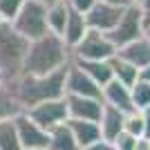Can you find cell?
<instances>
[{
	"label": "cell",
	"mask_w": 150,
	"mask_h": 150,
	"mask_svg": "<svg viewBox=\"0 0 150 150\" xmlns=\"http://www.w3.org/2000/svg\"><path fill=\"white\" fill-rule=\"evenodd\" d=\"M13 123H16V132H18V139L25 150H40V148H47L50 144V134L45 128L31 121L25 112H20L13 117Z\"/></svg>",
	"instance_id": "ba28073f"
},
{
	"label": "cell",
	"mask_w": 150,
	"mask_h": 150,
	"mask_svg": "<svg viewBox=\"0 0 150 150\" xmlns=\"http://www.w3.org/2000/svg\"><path fill=\"white\" fill-rule=\"evenodd\" d=\"M72 63V50L58 34L47 31L45 36L29 40L23 74H52Z\"/></svg>",
	"instance_id": "7a4b0ae2"
},
{
	"label": "cell",
	"mask_w": 150,
	"mask_h": 150,
	"mask_svg": "<svg viewBox=\"0 0 150 150\" xmlns=\"http://www.w3.org/2000/svg\"><path fill=\"white\" fill-rule=\"evenodd\" d=\"M123 130L130 132L132 137L137 139H144V114H141V110H130V112L123 114Z\"/></svg>",
	"instance_id": "603a6c76"
},
{
	"label": "cell",
	"mask_w": 150,
	"mask_h": 150,
	"mask_svg": "<svg viewBox=\"0 0 150 150\" xmlns=\"http://www.w3.org/2000/svg\"><path fill=\"white\" fill-rule=\"evenodd\" d=\"M2 83H5V81H2V76H0V85H2Z\"/></svg>",
	"instance_id": "e575fe53"
},
{
	"label": "cell",
	"mask_w": 150,
	"mask_h": 150,
	"mask_svg": "<svg viewBox=\"0 0 150 150\" xmlns=\"http://www.w3.org/2000/svg\"><path fill=\"white\" fill-rule=\"evenodd\" d=\"M25 114L31 121H36L40 128L50 130V128H54V125L67 121V103H65V96H63V99L40 101V103H36V105L27 108Z\"/></svg>",
	"instance_id": "52a82bcc"
},
{
	"label": "cell",
	"mask_w": 150,
	"mask_h": 150,
	"mask_svg": "<svg viewBox=\"0 0 150 150\" xmlns=\"http://www.w3.org/2000/svg\"><path fill=\"white\" fill-rule=\"evenodd\" d=\"M117 56H121L128 63H132L137 69L146 67V65H150V40L146 36H139L137 40H132V43L119 47V50H117Z\"/></svg>",
	"instance_id": "5bb4252c"
},
{
	"label": "cell",
	"mask_w": 150,
	"mask_h": 150,
	"mask_svg": "<svg viewBox=\"0 0 150 150\" xmlns=\"http://www.w3.org/2000/svg\"><path fill=\"white\" fill-rule=\"evenodd\" d=\"M125 7L119 5H110V2H103V0H96L92 5L88 13H85V20H88L90 29H96V31H112L114 25L119 23L121 13H123Z\"/></svg>",
	"instance_id": "9c48e42d"
},
{
	"label": "cell",
	"mask_w": 150,
	"mask_h": 150,
	"mask_svg": "<svg viewBox=\"0 0 150 150\" xmlns=\"http://www.w3.org/2000/svg\"><path fill=\"white\" fill-rule=\"evenodd\" d=\"M139 141H141V139H137V137H132L130 132L121 130L119 134H117V137L110 141V144L114 146V150H137Z\"/></svg>",
	"instance_id": "d4e9b609"
},
{
	"label": "cell",
	"mask_w": 150,
	"mask_h": 150,
	"mask_svg": "<svg viewBox=\"0 0 150 150\" xmlns=\"http://www.w3.org/2000/svg\"><path fill=\"white\" fill-rule=\"evenodd\" d=\"M139 81L150 83V65H146V67H141V69H139Z\"/></svg>",
	"instance_id": "f546056e"
},
{
	"label": "cell",
	"mask_w": 150,
	"mask_h": 150,
	"mask_svg": "<svg viewBox=\"0 0 150 150\" xmlns=\"http://www.w3.org/2000/svg\"><path fill=\"white\" fill-rule=\"evenodd\" d=\"M40 150H50V148H40Z\"/></svg>",
	"instance_id": "8d00e7d4"
},
{
	"label": "cell",
	"mask_w": 150,
	"mask_h": 150,
	"mask_svg": "<svg viewBox=\"0 0 150 150\" xmlns=\"http://www.w3.org/2000/svg\"><path fill=\"white\" fill-rule=\"evenodd\" d=\"M103 2H110V5H119V7H128L130 0H103Z\"/></svg>",
	"instance_id": "4dcf8cb0"
},
{
	"label": "cell",
	"mask_w": 150,
	"mask_h": 150,
	"mask_svg": "<svg viewBox=\"0 0 150 150\" xmlns=\"http://www.w3.org/2000/svg\"><path fill=\"white\" fill-rule=\"evenodd\" d=\"M117 54V47L108 38L105 31L88 29V34L72 47V58H83V61H110Z\"/></svg>",
	"instance_id": "5b68a950"
},
{
	"label": "cell",
	"mask_w": 150,
	"mask_h": 150,
	"mask_svg": "<svg viewBox=\"0 0 150 150\" xmlns=\"http://www.w3.org/2000/svg\"><path fill=\"white\" fill-rule=\"evenodd\" d=\"M67 16H69V7L65 0H47V29L52 34L63 36Z\"/></svg>",
	"instance_id": "d6986e66"
},
{
	"label": "cell",
	"mask_w": 150,
	"mask_h": 150,
	"mask_svg": "<svg viewBox=\"0 0 150 150\" xmlns=\"http://www.w3.org/2000/svg\"><path fill=\"white\" fill-rule=\"evenodd\" d=\"M137 2H141V0H130V5H137Z\"/></svg>",
	"instance_id": "836d02e7"
},
{
	"label": "cell",
	"mask_w": 150,
	"mask_h": 150,
	"mask_svg": "<svg viewBox=\"0 0 150 150\" xmlns=\"http://www.w3.org/2000/svg\"><path fill=\"white\" fill-rule=\"evenodd\" d=\"M130 94H132V105H134V110H144V108L150 105V83L137 81L130 88Z\"/></svg>",
	"instance_id": "cb8c5ba5"
},
{
	"label": "cell",
	"mask_w": 150,
	"mask_h": 150,
	"mask_svg": "<svg viewBox=\"0 0 150 150\" xmlns=\"http://www.w3.org/2000/svg\"><path fill=\"white\" fill-rule=\"evenodd\" d=\"M139 13H141V23H144V31L150 29V0H141L137 2Z\"/></svg>",
	"instance_id": "83f0119b"
},
{
	"label": "cell",
	"mask_w": 150,
	"mask_h": 150,
	"mask_svg": "<svg viewBox=\"0 0 150 150\" xmlns=\"http://www.w3.org/2000/svg\"><path fill=\"white\" fill-rule=\"evenodd\" d=\"M27 50H29V40L20 36L11 23L0 20V76L5 83L23 74Z\"/></svg>",
	"instance_id": "3957f363"
},
{
	"label": "cell",
	"mask_w": 150,
	"mask_h": 150,
	"mask_svg": "<svg viewBox=\"0 0 150 150\" xmlns=\"http://www.w3.org/2000/svg\"><path fill=\"white\" fill-rule=\"evenodd\" d=\"M137 150H150L148 141H146V139H141V141H139V146H137Z\"/></svg>",
	"instance_id": "1f68e13d"
},
{
	"label": "cell",
	"mask_w": 150,
	"mask_h": 150,
	"mask_svg": "<svg viewBox=\"0 0 150 150\" xmlns=\"http://www.w3.org/2000/svg\"><path fill=\"white\" fill-rule=\"evenodd\" d=\"M20 112H23L20 103L16 101V96L11 94V90L2 83V85H0V121L13 119V117H16V114H20Z\"/></svg>",
	"instance_id": "7402d4cb"
},
{
	"label": "cell",
	"mask_w": 150,
	"mask_h": 150,
	"mask_svg": "<svg viewBox=\"0 0 150 150\" xmlns=\"http://www.w3.org/2000/svg\"><path fill=\"white\" fill-rule=\"evenodd\" d=\"M65 94L101 99V85H99V83H94L79 65L69 63V65H67V74H65Z\"/></svg>",
	"instance_id": "8fae6325"
},
{
	"label": "cell",
	"mask_w": 150,
	"mask_h": 150,
	"mask_svg": "<svg viewBox=\"0 0 150 150\" xmlns=\"http://www.w3.org/2000/svg\"><path fill=\"white\" fill-rule=\"evenodd\" d=\"M0 150H25L18 139L13 119L0 121Z\"/></svg>",
	"instance_id": "44dd1931"
},
{
	"label": "cell",
	"mask_w": 150,
	"mask_h": 150,
	"mask_svg": "<svg viewBox=\"0 0 150 150\" xmlns=\"http://www.w3.org/2000/svg\"><path fill=\"white\" fill-rule=\"evenodd\" d=\"M65 103H67V119H83L99 123L101 112H103V99L65 94Z\"/></svg>",
	"instance_id": "30bf717a"
},
{
	"label": "cell",
	"mask_w": 150,
	"mask_h": 150,
	"mask_svg": "<svg viewBox=\"0 0 150 150\" xmlns=\"http://www.w3.org/2000/svg\"><path fill=\"white\" fill-rule=\"evenodd\" d=\"M141 114H144V128H146L144 139H150V105L144 108V110H141Z\"/></svg>",
	"instance_id": "f1b7e54d"
},
{
	"label": "cell",
	"mask_w": 150,
	"mask_h": 150,
	"mask_svg": "<svg viewBox=\"0 0 150 150\" xmlns=\"http://www.w3.org/2000/svg\"><path fill=\"white\" fill-rule=\"evenodd\" d=\"M123 114L119 108L114 105H108L103 103V112H101V119H99V128H101V139L105 141H112L121 130H123Z\"/></svg>",
	"instance_id": "9a60e30c"
},
{
	"label": "cell",
	"mask_w": 150,
	"mask_h": 150,
	"mask_svg": "<svg viewBox=\"0 0 150 150\" xmlns=\"http://www.w3.org/2000/svg\"><path fill=\"white\" fill-rule=\"evenodd\" d=\"M90 25L85 20V13H79V11H72L69 9V16H67V23H65V29H63V40L67 43V47L72 50L79 40H81L85 34H88Z\"/></svg>",
	"instance_id": "2e32d148"
},
{
	"label": "cell",
	"mask_w": 150,
	"mask_h": 150,
	"mask_svg": "<svg viewBox=\"0 0 150 150\" xmlns=\"http://www.w3.org/2000/svg\"><path fill=\"white\" fill-rule=\"evenodd\" d=\"M13 29L27 40H36V38L47 34V0H25V5L20 7V11L11 20Z\"/></svg>",
	"instance_id": "277c9868"
},
{
	"label": "cell",
	"mask_w": 150,
	"mask_h": 150,
	"mask_svg": "<svg viewBox=\"0 0 150 150\" xmlns=\"http://www.w3.org/2000/svg\"><path fill=\"white\" fill-rule=\"evenodd\" d=\"M146 141H148V146H150V139H146Z\"/></svg>",
	"instance_id": "d590c367"
},
{
	"label": "cell",
	"mask_w": 150,
	"mask_h": 150,
	"mask_svg": "<svg viewBox=\"0 0 150 150\" xmlns=\"http://www.w3.org/2000/svg\"><path fill=\"white\" fill-rule=\"evenodd\" d=\"M72 63L79 65L94 83H99L101 88L114 79L112 76V67H110V61H83V58H72Z\"/></svg>",
	"instance_id": "e0dca14e"
},
{
	"label": "cell",
	"mask_w": 150,
	"mask_h": 150,
	"mask_svg": "<svg viewBox=\"0 0 150 150\" xmlns=\"http://www.w3.org/2000/svg\"><path fill=\"white\" fill-rule=\"evenodd\" d=\"M139 36H144V23H141V13H139L137 5H128L121 13L119 23L114 25L112 31H108V38L112 40V45L119 50L123 45L137 40Z\"/></svg>",
	"instance_id": "8992f818"
},
{
	"label": "cell",
	"mask_w": 150,
	"mask_h": 150,
	"mask_svg": "<svg viewBox=\"0 0 150 150\" xmlns=\"http://www.w3.org/2000/svg\"><path fill=\"white\" fill-rule=\"evenodd\" d=\"M67 125L74 134L76 144L81 150H90L96 141H101V128L96 121H83V119H67Z\"/></svg>",
	"instance_id": "4fadbf2b"
},
{
	"label": "cell",
	"mask_w": 150,
	"mask_h": 150,
	"mask_svg": "<svg viewBox=\"0 0 150 150\" xmlns=\"http://www.w3.org/2000/svg\"><path fill=\"white\" fill-rule=\"evenodd\" d=\"M144 36H146V38L150 40V29H146V31H144Z\"/></svg>",
	"instance_id": "d6a6232c"
},
{
	"label": "cell",
	"mask_w": 150,
	"mask_h": 150,
	"mask_svg": "<svg viewBox=\"0 0 150 150\" xmlns=\"http://www.w3.org/2000/svg\"><path fill=\"white\" fill-rule=\"evenodd\" d=\"M23 5H25V0H0V20L11 23Z\"/></svg>",
	"instance_id": "484cf974"
},
{
	"label": "cell",
	"mask_w": 150,
	"mask_h": 150,
	"mask_svg": "<svg viewBox=\"0 0 150 150\" xmlns=\"http://www.w3.org/2000/svg\"><path fill=\"white\" fill-rule=\"evenodd\" d=\"M47 134H50V144H47L50 150H81L79 144H76V139H74V134H72V130H69L67 121L50 128Z\"/></svg>",
	"instance_id": "ac0fdd59"
},
{
	"label": "cell",
	"mask_w": 150,
	"mask_h": 150,
	"mask_svg": "<svg viewBox=\"0 0 150 150\" xmlns=\"http://www.w3.org/2000/svg\"><path fill=\"white\" fill-rule=\"evenodd\" d=\"M67 2V7L72 9V11H79V13H88L90 9H92V5L96 2V0H65Z\"/></svg>",
	"instance_id": "4316f807"
},
{
	"label": "cell",
	"mask_w": 150,
	"mask_h": 150,
	"mask_svg": "<svg viewBox=\"0 0 150 150\" xmlns=\"http://www.w3.org/2000/svg\"><path fill=\"white\" fill-rule=\"evenodd\" d=\"M65 74H67V65L52 74H20L13 81L5 83L20 103L23 112L27 108L36 105L40 101L50 99H63L65 96Z\"/></svg>",
	"instance_id": "6da1fadb"
},
{
	"label": "cell",
	"mask_w": 150,
	"mask_h": 150,
	"mask_svg": "<svg viewBox=\"0 0 150 150\" xmlns=\"http://www.w3.org/2000/svg\"><path fill=\"white\" fill-rule=\"evenodd\" d=\"M101 99H103V103H108V105L119 108L121 112H130V110H134L130 88L123 85L121 81H117V79H112L110 83H105V85L101 88Z\"/></svg>",
	"instance_id": "7c38bea8"
},
{
	"label": "cell",
	"mask_w": 150,
	"mask_h": 150,
	"mask_svg": "<svg viewBox=\"0 0 150 150\" xmlns=\"http://www.w3.org/2000/svg\"><path fill=\"white\" fill-rule=\"evenodd\" d=\"M110 67H112V76L114 79L121 81L123 85H128V88H132V85L139 81V69L134 67L132 63H128L125 58L117 56V54L110 58Z\"/></svg>",
	"instance_id": "ffe728a7"
}]
</instances>
